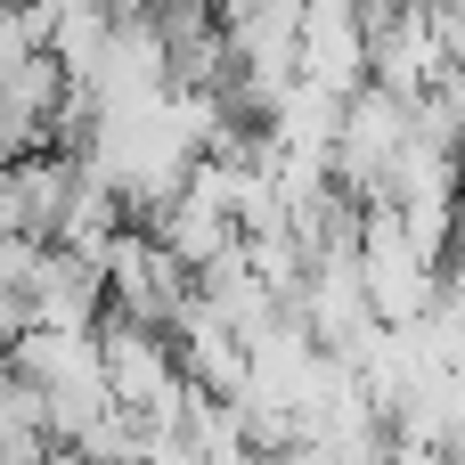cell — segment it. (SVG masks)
<instances>
[{"instance_id": "obj_1", "label": "cell", "mask_w": 465, "mask_h": 465, "mask_svg": "<svg viewBox=\"0 0 465 465\" xmlns=\"http://www.w3.org/2000/svg\"><path fill=\"white\" fill-rule=\"evenodd\" d=\"M8 376H25L41 401H49V433L65 441L90 409H106V384H98V343L82 327H16L8 335Z\"/></svg>"}, {"instance_id": "obj_2", "label": "cell", "mask_w": 465, "mask_h": 465, "mask_svg": "<svg viewBox=\"0 0 465 465\" xmlns=\"http://www.w3.org/2000/svg\"><path fill=\"white\" fill-rule=\"evenodd\" d=\"M401 147H409V98H392V90L360 82V90L343 98V114H335L327 172H335V180H343L360 204H384V180H392Z\"/></svg>"}, {"instance_id": "obj_3", "label": "cell", "mask_w": 465, "mask_h": 465, "mask_svg": "<svg viewBox=\"0 0 465 465\" xmlns=\"http://www.w3.org/2000/svg\"><path fill=\"white\" fill-rule=\"evenodd\" d=\"M98 286H106V311H123V319H139V327H172V311L188 302V270L139 229V221H123L98 253Z\"/></svg>"}, {"instance_id": "obj_4", "label": "cell", "mask_w": 465, "mask_h": 465, "mask_svg": "<svg viewBox=\"0 0 465 465\" xmlns=\"http://www.w3.org/2000/svg\"><path fill=\"white\" fill-rule=\"evenodd\" d=\"M106 319V286H98V262L74 253V245H33L25 262V327H98Z\"/></svg>"}, {"instance_id": "obj_5", "label": "cell", "mask_w": 465, "mask_h": 465, "mask_svg": "<svg viewBox=\"0 0 465 465\" xmlns=\"http://www.w3.org/2000/svg\"><path fill=\"white\" fill-rule=\"evenodd\" d=\"M57 98H65V65H57L49 49H16V57H0V155H33V147H49Z\"/></svg>"}, {"instance_id": "obj_6", "label": "cell", "mask_w": 465, "mask_h": 465, "mask_svg": "<svg viewBox=\"0 0 465 465\" xmlns=\"http://www.w3.org/2000/svg\"><path fill=\"white\" fill-rule=\"evenodd\" d=\"M57 433H49V401L0 368V465H49Z\"/></svg>"}, {"instance_id": "obj_7", "label": "cell", "mask_w": 465, "mask_h": 465, "mask_svg": "<svg viewBox=\"0 0 465 465\" xmlns=\"http://www.w3.org/2000/svg\"><path fill=\"white\" fill-rule=\"evenodd\" d=\"M384 465H458V458H450V450H425V441H392Z\"/></svg>"}, {"instance_id": "obj_8", "label": "cell", "mask_w": 465, "mask_h": 465, "mask_svg": "<svg viewBox=\"0 0 465 465\" xmlns=\"http://www.w3.org/2000/svg\"><path fill=\"white\" fill-rule=\"evenodd\" d=\"M49 465H90V458H74V450H65V441H57V450H49Z\"/></svg>"}]
</instances>
